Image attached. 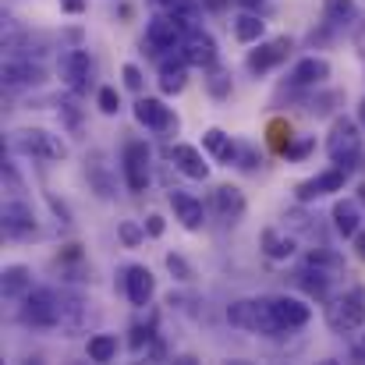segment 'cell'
I'll use <instances>...</instances> for the list:
<instances>
[{"instance_id": "6da1fadb", "label": "cell", "mask_w": 365, "mask_h": 365, "mask_svg": "<svg viewBox=\"0 0 365 365\" xmlns=\"http://www.w3.org/2000/svg\"><path fill=\"white\" fill-rule=\"evenodd\" d=\"M227 323L238 327L245 334H262V337H280L287 334L273 312V302L269 298H238L227 305Z\"/></svg>"}, {"instance_id": "7a4b0ae2", "label": "cell", "mask_w": 365, "mask_h": 365, "mask_svg": "<svg viewBox=\"0 0 365 365\" xmlns=\"http://www.w3.org/2000/svg\"><path fill=\"white\" fill-rule=\"evenodd\" d=\"M61 312H64V294H57L53 287H32L21 298L18 319L32 330H53L61 327Z\"/></svg>"}, {"instance_id": "3957f363", "label": "cell", "mask_w": 365, "mask_h": 365, "mask_svg": "<svg viewBox=\"0 0 365 365\" xmlns=\"http://www.w3.org/2000/svg\"><path fill=\"white\" fill-rule=\"evenodd\" d=\"M327 156L337 167H344V170L362 167V156H365L362 135H359V124L351 121V118H334L330 135H327Z\"/></svg>"}, {"instance_id": "277c9868", "label": "cell", "mask_w": 365, "mask_h": 365, "mask_svg": "<svg viewBox=\"0 0 365 365\" xmlns=\"http://www.w3.org/2000/svg\"><path fill=\"white\" fill-rule=\"evenodd\" d=\"M327 327H330L334 334L362 330L365 327V291L362 287L327 298Z\"/></svg>"}, {"instance_id": "5b68a950", "label": "cell", "mask_w": 365, "mask_h": 365, "mask_svg": "<svg viewBox=\"0 0 365 365\" xmlns=\"http://www.w3.org/2000/svg\"><path fill=\"white\" fill-rule=\"evenodd\" d=\"M11 145L29 160H64L68 156V145L46 128H21V131H14Z\"/></svg>"}, {"instance_id": "8992f818", "label": "cell", "mask_w": 365, "mask_h": 365, "mask_svg": "<svg viewBox=\"0 0 365 365\" xmlns=\"http://www.w3.org/2000/svg\"><path fill=\"white\" fill-rule=\"evenodd\" d=\"M291 50H294L291 36L259 39V43H255V50H248V57H245V68H248L252 75H266V71H273L277 64H284Z\"/></svg>"}, {"instance_id": "52a82bcc", "label": "cell", "mask_w": 365, "mask_h": 365, "mask_svg": "<svg viewBox=\"0 0 365 365\" xmlns=\"http://www.w3.org/2000/svg\"><path fill=\"white\" fill-rule=\"evenodd\" d=\"M185 32H188V29H185L174 14L160 11V14L149 18V25H145V43H149V50L167 53V50H178V46L185 43Z\"/></svg>"}, {"instance_id": "ba28073f", "label": "cell", "mask_w": 365, "mask_h": 365, "mask_svg": "<svg viewBox=\"0 0 365 365\" xmlns=\"http://www.w3.org/2000/svg\"><path fill=\"white\" fill-rule=\"evenodd\" d=\"M348 174L351 170H344V167H327V170H319L316 178H309V181H302L298 188H294V199L298 202H316V199H323V195H334V192H344V185H348Z\"/></svg>"}, {"instance_id": "9c48e42d", "label": "cell", "mask_w": 365, "mask_h": 365, "mask_svg": "<svg viewBox=\"0 0 365 365\" xmlns=\"http://www.w3.org/2000/svg\"><path fill=\"white\" fill-rule=\"evenodd\" d=\"M135 121L149 131H156V135H178V114L163 100H153V96L135 100Z\"/></svg>"}, {"instance_id": "30bf717a", "label": "cell", "mask_w": 365, "mask_h": 365, "mask_svg": "<svg viewBox=\"0 0 365 365\" xmlns=\"http://www.w3.org/2000/svg\"><path fill=\"white\" fill-rule=\"evenodd\" d=\"M149 145L145 142H128L124 145V185L128 192H145L149 188Z\"/></svg>"}, {"instance_id": "8fae6325", "label": "cell", "mask_w": 365, "mask_h": 365, "mask_svg": "<svg viewBox=\"0 0 365 365\" xmlns=\"http://www.w3.org/2000/svg\"><path fill=\"white\" fill-rule=\"evenodd\" d=\"M61 78H64L68 93L82 96L89 89V82H93V57L86 50H68L61 57Z\"/></svg>"}, {"instance_id": "7c38bea8", "label": "cell", "mask_w": 365, "mask_h": 365, "mask_svg": "<svg viewBox=\"0 0 365 365\" xmlns=\"http://www.w3.org/2000/svg\"><path fill=\"white\" fill-rule=\"evenodd\" d=\"M0 220H4V235H7V238H14V242L32 238V235L39 231V227H36V213H32V206H29V202H21V199H7V202H4Z\"/></svg>"}, {"instance_id": "4fadbf2b", "label": "cell", "mask_w": 365, "mask_h": 365, "mask_svg": "<svg viewBox=\"0 0 365 365\" xmlns=\"http://www.w3.org/2000/svg\"><path fill=\"white\" fill-rule=\"evenodd\" d=\"M167 156H170V163H174L185 178H192V181H206V178H210V163H206V156H202V149H199V145L174 142Z\"/></svg>"}, {"instance_id": "5bb4252c", "label": "cell", "mask_w": 365, "mask_h": 365, "mask_svg": "<svg viewBox=\"0 0 365 365\" xmlns=\"http://www.w3.org/2000/svg\"><path fill=\"white\" fill-rule=\"evenodd\" d=\"M124 294H128V302L135 305V309H145L149 302H153V294H156V277L149 273V266H128L124 269Z\"/></svg>"}, {"instance_id": "9a60e30c", "label": "cell", "mask_w": 365, "mask_h": 365, "mask_svg": "<svg viewBox=\"0 0 365 365\" xmlns=\"http://www.w3.org/2000/svg\"><path fill=\"white\" fill-rule=\"evenodd\" d=\"M294 280H298V287H302L309 298H319V302H327V298H330V280H334V269H327V266H319V262L305 259Z\"/></svg>"}, {"instance_id": "2e32d148", "label": "cell", "mask_w": 365, "mask_h": 365, "mask_svg": "<svg viewBox=\"0 0 365 365\" xmlns=\"http://www.w3.org/2000/svg\"><path fill=\"white\" fill-rule=\"evenodd\" d=\"M181 53H185V61L192 64V68H202V71H210L213 64H217V39L210 36V32H192L188 39H185V46H181Z\"/></svg>"}, {"instance_id": "e0dca14e", "label": "cell", "mask_w": 365, "mask_h": 365, "mask_svg": "<svg viewBox=\"0 0 365 365\" xmlns=\"http://www.w3.org/2000/svg\"><path fill=\"white\" fill-rule=\"evenodd\" d=\"M170 210H174V220H181L185 231H202V224H206V210H202V202H199L195 195L174 188V192H170Z\"/></svg>"}, {"instance_id": "ac0fdd59", "label": "cell", "mask_w": 365, "mask_h": 365, "mask_svg": "<svg viewBox=\"0 0 365 365\" xmlns=\"http://www.w3.org/2000/svg\"><path fill=\"white\" fill-rule=\"evenodd\" d=\"M213 210H217V217H220L224 224H238L245 217V210H248L245 192L235 188V185H217V188H213Z\"/></svg>"}, {"instance_id": "d6986e66", "label": "cell", "mask_w": 365, "mask_h": 365, "mask_svg": "<svg viewBox=\"0 0 365 365\" xmlns=\"http://www.w3.org/2000/svg\"><path fill=\"white\" fill-rule=\"evenodd\" d=\"M43 78H46V71L32 61H18V57L4 61V86L7 89H32V86H43Z\"/></svg>"}, {"instance_id": "ffe728a7", "label": "cell", "mask_w": 365, "mask_h": 365, "mask_svg": "<svg viewBox=\"0 0 365 365\" xmlns=\"http://www.w3.org/2000/svg\"><path fill=\"white\" fill-rule=\"evenodd\" d=\"M273 302V312H277V319H280V327L291 334V330H302L309 319H312V309L302 302V298H291V294H277V298H269Z\"/></svg>"}, {"instance_id": "44dd1931", "label": "cell", "mask_w": 365, "mask_h": 365, "mask_svg": "<svg viewBox=\"0 0 365 365\" xmlns=\"http://www.w3.org/2000/svg\"><path fill=\"white\" fill-rule=\"evenodd\" d=\"M330 78V61L327 57H302L291 71V86L294 89H316Z\"/></svg>"}, {"instance_id": "7402d4cb", "label": "cell", "mask_w": 365, "mask_h": 365, "mask_svg": "<svg viewBox=\"0 0 365 365\" xmlns=\"http://www.w3.org/2000/svg\"><path fill=\"white\" fill-rule=\"evenodd\" d=\"M188 68H192V64L185 61V53L160 61V89H163V96H178V93L188 86Z\"/></svg>"}, {"instance_id": "603a6c76", "label": "cell", "mask_w": 365, "mask_h": 365, "mask_svg": "<svg viewBox=\"0 0 365 365\" xmlns=\"http://www.w3.org/2000/svg\"><path fill=\"white\" fill-rule=\"evenodd\" d=\"M262 255L266 259H273V262H287L294 252H298V242H294V235H287V231H280V227H266L262 231Z\"/></svg>"}, {"instance_id": "cb8c5ba5", "label": "cell", "mask_w": 365, "mask_h": 365, "mask_svg": "<svg viewBox=\"0 0 365 365\" xmlns=\"http://www.w3.org/2000/svg\"><path fill=\"white\" fill-rule=\"evenodd\" d=\"M0 291H4V298H11V302H21V298L32 291V269H29V266H21V262H11V266H4Z\"/></svg>"}, {"instance_id": "d4e9b609", "label": "cell", "mask_w": 365, "mask_h": 365, "mask_svg": "<svg viewBox=\"0 0 365 365\" xmlns=\"http://www.w3.org/2000/svg\"><path fill=\"white\" fill-rule=\"evenodd\" d=\"M334 227H337V235L341 238H355L359 231H362V210H359V202H351V199H341V202H334Z\"/></svg>"}, {"instance_id": "484cf974", "label": "cell", "mask_w": 365, "mask_h": 365, "mask_svg": "<svg viewBox=\"0 0 365 365\" xmlns=\"http://www.w3.org/2000/svg\"><path fill=\"white\" fill-rule=\"evenodd\" d=\"M262 36H266V21H262V14L242 11V14L235 18V39H238V43H259Z\"/></svg>"}, {"instance_id": "4316f807", "label": "cell", "mask_w": 365, "mask_h": 365, "mask_svg": "<svg viewBox=\"0 0 365 365\" xmlns=\"http://www.w3.org/2000/svg\"><path fill=\"white\" fill-rule=\"evenodd\" d=\"M118 337L114 334H93L89 337V344H86V355H89V362H114L118 359Z\"/></svg>"}, {"instance_id": "83f0119b", "label": "cell", "mask_w": 365, "mask_h": 365, "mask_svg": "<svg viewBox=\"0 0 365 365\" xmlns=\"http://www.w3.org/2000/svg\"><path fill=\"white\" fill-rule=\"evenodd\" d=\"M153 7H160V11L174 14L185 29H195V14H199L195 0H153Z\"/></svg>"}, {"instance_id": "f1b7e54d", "label": "cell", "mask_w": 365, "mask_h": 365, "mask_svg": "<svg viewBox=\"0 0 365 365\" xmlns=\"http://www.w3.org/2000/svg\"><path fill=\"white\" fill-rule=\"evenodd\" d=\"M323 18H327V25H348L355 18V4L351 0H323Z\"/></svg>"}, {"instance_id": "f546056e", "label": "cell", "mask_w": 365, "mask_h": 365, "mask_svg": "<svg viewBox=\"0 0 365 365\" xmlns=\"http://www.w3.org/2000/svg\"><path fill=\"white\" fill-rule=\"evenodd\" d=\"M266 135H269V145L277 149V153H287V145L294 142V131H291V124L287 121H269V128H266Z\"/></svg>"}, {"instance_id": "4dcf8cb0", "label": "cell", "mask_w": 365, "mask_h": 365, "mask_svg": "<svg viewBox=\"0 0 365 365\" xmlns=\"http://www.w3.org/2000/svg\"><path fill=\"white\" fill-rule=\"evenodd\" d=\"M206 89H210V96H217V100H227L231 96V75L224 71V68H210V78H206Z\"/></svg>"}, {"instance_id": "1f68e13d", "label": "cell", "mask_w": 365, "mask_h": 365, "mask_svg": "<svg viewBox=\"0 0 365 365\" xmlns=\"http://www.w3.org/2000/svg\"><path fill=\"white\" fill-rule=\"evenodd\" d=\"M118 238L124 242V248H138V245L145 242V224L138 227L135 220H121L118 224Z\"/></svg>"}, {"instance_id": "d6a6232c", "label": "cell", "mask_w": 365, "mask_h": 365, "mask_svg": "<svg viewBox=\"0 0 365 365\" xmlns=\"http://www.w3.org/2000/svg\"><path fill=\"white\" fill-rule=\"evenodd\" d=\"M163 262H167V269H170V277H174V280H185V284H188V280L195 277L192 262H188L185 255H178V252H170V255H167Z\"/></svg>"}, {"instance_id": "836d02e7", "label": "cell", "mask_w": 365, "mask_h": 365, "mask_svg": "<svg viewBox=\"0 0 365 365\" xmlns=\"http://www.w3.org/2000/svg\"><path fill=\"white\" fill-rule=\"evenodd\" d=\"M153 341H156V327H153V323H145V327H142V323H135V327H131V341H128V344H131V351H145Z\"/></svg>"}, {"instance_id": "e575fe53", "label": "cell", "mask_w": 365, "mask_h": 365, "mask_svg": "<svg viewBox=\"0 0 365 365\" xmlns=\"http://www.w3.org/2000/svg\"><path fill=\"white\" fill-rule=\"evenodd\" d=\"M96 107H100V114H107V118H114V114L121 110V96H118V89H110V86H103V89L96 93Z\"/></svg>"}, {"instance_id": "d590c367", "label": "cell", "mask_w": 365, "mask_h": 365, "mask_svg": "<svg viewBox=\"0 0 365 365\" xmlns=\"http://www.w3.org/2000/svg\"><path fill=\"white\" fill-rule=\"evenodd\" d=\"M312 149H316V138H312V135H305V138H294V142L287 145V153H284V156L298 163V160H305V156H309Z\"/></svg>"}, {"instance_id": "8d00e7d4", "label": "cell", "mask_w": 365, "mask_h": 365, "mask_svg": "<svg viewBox=\"0 0 365 365\" xmlns=\"http://www.w3.org/2000/svg\"><path fill=\"white\" fill-rule=\"evenodd\" d=\"M121 78H124V86H128L131 93H142V89H145V75H142V68H138V64H124Z\"/></svg>"}, {"instance_id": "74e56055", "label": "cell", "mask_w": 365, "mask_h": 365, "mask_svg": "<svg viewBox=\"0 0 365 365\" xmlns=\"http://www.w3.org/2000/svg\"><path fill=\"white\" fill-rule=\"evenodd\" d=\"M305 259H312V262H319V266H327V269H334V273H341V269H344V262H341L334 252H327V248H312Z\"/></svg>"}, {"instance_id": "f35d334b", "label": "cell", "mask_w": 365, "mask_h": 365, "mask_svg": "<svg viewBox=\"0 0 365 365\" xmlns=\"http://www.w3.org/2000/svg\"><path fill=\"white\" fill-rule=\"evenodd\" d=\"M255 163H259L255 149H252V145H245V142H238V156H235V167H242V170H255Z\"/></svg>"}, {"instance_id": "ab89813d", "label": "cell", "mask_w": 365, "mask_h": 365, "mask_svg": "<svg viewBox=\"0 0 365 365\" xmlns=\"http://www.w3.org/2000/svg\"><path fill=\"white\" fill-rule=\"evenodd\" d=\"M57 107H61V118H64V121L71 124V128H78V110H75V93H71V96H64V100H61Z\"/></svg>"}, {"instance_id": "60d3db41", "label": "cell", "mask_w": 365, "mask_h": 365, "mask_svg": "<svg viewBox=\"0 0 365 365\" xmlns=\"http://www.w3.org/2000/svg\"><path fill=\"white\" fill-rule=\"evenodd\" d=\"M145 235H149V238H160V235H163V217H160V213H149V217H145Z\"/></svg>"}, {"instance_id": "b9f144b4", "label": "cell", "mask_w": 365, "mask_h": 365, "mask_svg": "<svg viewBox=\"0 0 365 365\" xmlns=\"http://www.w3.org/2000/svg\"><path fill=\"white\" fill-rule=\"evenodd\" d=\"M61 11H68V14H82V11H86V0H61Z\"/></svg>"}, {"instance_id": "7bdbcfd3", "label": "cell", "mask_w": 365, "mask_h": 365, "mask_svg": "<svg viewBox=\"0 0 365 365\" xmlns=\"http://www.w3.org/2000/svg\"><path fill=\"white\" fill-rule=\"evenodd\" d=\"M238 4H242L245 11H255V14H266V11H269L266 0H238Z\"/></svg>"}, {"instance_id": "ee69618b", "label": "cell", "mask_w": 365, "mask_h": 365, "mask_svg": "<svg viewBox=\"0 0 365 365\" xmlns=\"http://www.w3.org/2000/svg\"><path fill=\"white\" fill-rule=\"evenodd\" d=\"M355 252H359V259L365 262V231H359V235H355Z\"/></svg>"}, {"instance_id": "f6af8a7d", "label": "cell", "mask_w": 365, "mask_h": 365, "mask_svg": "<svg viewBox=\"0 0 365 365\" xmlns=\"http://www.w3.org/2000/svg\"><path fill=\"white\" fill-rule=\"evenodd\" d=\"M202 4H206V7H210V11H224V7H227V4H231V0H202Z\"/></svg>"}, {"instance_id": "bcb514c9", "label": "cell", "mask_w": 365, "mask_h": 365, "mask_svg": "<svg viewBox=\"0 0 365 365\" xmlns=\"http://www.w3.org/2000/svg\"><path fill=\"white\" fill-rule=\"evenodd\" d=\"M355 359H362V362H365V334L355 341Z\"/></svg>"}, {"instance_id": "7dc6e473", "label": "cell", "mask_w": 365, "mask_h": 365, "mask_svg": "<svg viewBox=\"0 0 365 365\" xmlns=\"http://www.w3.org/2000/svg\"><path fill=\"white\" fill-rule=\"evenodd\" d=\"M359 124H362V128H365V100H362V103H359Z\"/></svg>"}, {"instance_id": "c3c4849f", "label": "cell", "mask_w": 365, "mask_h": 365, "mask_svg": "<svg viewBox=\"0 0 365 365\" xmlns=\"http://www.w3.org/2000/svg\"><path fill=\"white\" fill-rule=\"evenodd\" d=\"M359 202H362V206H365V181H362V185H359Z\"/></svg>"}]
</instances>
